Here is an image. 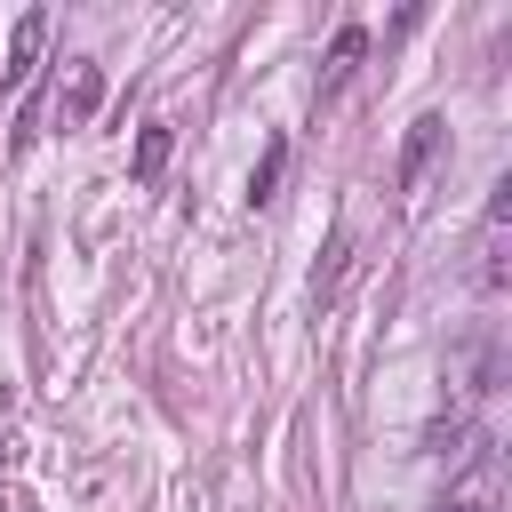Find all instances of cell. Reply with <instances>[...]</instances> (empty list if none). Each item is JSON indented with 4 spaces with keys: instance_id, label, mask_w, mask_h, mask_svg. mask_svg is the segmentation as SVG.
Segmentation results:
<instances>
[{
    "instance_id": "8992f818",
    "label": "cell",
    "mask_w": 512,
    "mask_h": 512,
    "mask_svg": "<svg viewBox=\"0 0 512 512\" xmlns=\"http://www.w3.org/2000/svg\"><path fill=\"white\" fill-rule=\"evenodd\" d=\"M168 144H176V128H168V120H144V128H136V152H128V176L152 184V176L168 168Z\"/></svg>"
},
{
    "instance_id": "5b68a950",
    "label": "cell",
    "mask_w": 512,
    "mask_h": 512,
    "mask_svg": "<svg viewBox=\"0 0 512 512\" xmlns=\"http://www.w3.org/2000/svg\"><path fill=\"white\" fill-rule=\"evenodd\" d=\"M352 264H360V256H352V232L336 224V232H328V248H320V264H312V312H328V304L344 296Z\"/></svg>"
},
{
    "instance_id": "277c9868",
    "label": "cell",
    "mask_w": 512,
    "mask_h": 512,
    "mask_svg": "<svg viewBox=\"0 0 512 512\" xmlns=\"http://www.w3.org/2000/svg\"><path fill=\"white\" fill-rule=\"evenodd\" d=\"M40 40H48V8H24L16 32H8V64H0V88H24L32 64H40Z\"/></svg>"
},
{
    "instance_id": "ba28073f",
    "label": "cell",
    "mask_w": 512,
    "mask_h": 512,
    "mask_svg": "<svg viewBox=\"0 0 512 512\" xmlns=\"http://www.w3.org/2000/svg\"><path fill=\"white\" fill-rule=\"evenodd\" d=\"M96 104H104V72H96V64H80V72H72V96H64V120H88Z\"/></svg>"
},
{
    "instance_id": "52a82bcc",
    "label": "cell",
    "mask_w": 512,
    "mask_h": 512,
    "mask_svg": "<svg viewBox=\"0 0 512 512\" xmlns=\"http://www.w3.org/2000/svg\"><path fill=\"white\" fill-rule=\"evenodd\" d=\"M280 168H288V136H272V144L256 152V168H248V208H264V200L280 192Z\"/></svg>"
},
{
    "instance_id": "7a4b0ae2",
    "label": "cell",
    "mask_w": 512,
    "mask_h": 512,
    "mask_svg": "<svg viewBox=\"0 0 512 512\" xmlns=\"http://www.w3.org/2000/svg\"><path fill=\"white\" fill-rule=\"evenodd\" d=\"M360 56H368V24H360V16H344V24H336V40H328V56H320L312 104H336V96H344V80L360 72Z\"/></svg>"
},
{
    "instance_id": "3957f363",
    "label": "cell",
    "mask_w": 512,
    "mask_h": 512,
    "mask_svg": "<svg viewBox=\"0 0 512 512\" xmlns=\"http://www.w3.org/2000/svg\"><path fill=\"white\" fill-rule=\"evenodd\" d=\"M440 136H448V120H440V112H416V120H408V136H400V168H392V184H400V192H416V184H424V168H432Z\"/></svg>"
},
{
    "instance_id": "6da1fadb",
    "label": "cell",
    "mask_w": 512,
    "mask_h": 512,
    "mask_svg": "<svg viewBox=\"0 0 512 512\" xmlns=\"http://www.w3.org/2000/svg\"><path fill=\"white\" fill-rule=\"evenodd\" d=\"M432 512H504V464H496V448H488V440L472 448L464 480H456V488H448Z\"/></svg>"
}]
</instances>
